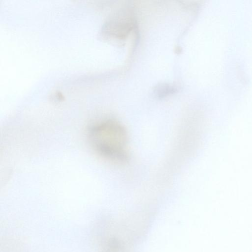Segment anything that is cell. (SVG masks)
Masks as SVG:
<instances>
[{
  "label": "cell",
  "mask_w": 252,
  "mask_h": 252,
  "mask_svg": "<svg viewBox=\"0 0 252 252\" xmlns=\"http://www.w3.org/2000/svg\"><path fill=\"white\" fill-rule=\"evenodd\" d=\"M87 137L91 148L102 158L120 164L127 161V133L118 121L106 119L91 124Z\"/></svg>",
  "instance_id": "1"
},
{
  "label": "cell",
  "mask_w": 252,
  "mask_h": 252,
  "mask_svg": "<svg viewBox=\"0 0 252 252\" xmlns=\"http://www.w3.org/2000/svg\"><path fill=\"white\" fill-rule=\"evenodd\" d=\"M133 25L132 14L124 9L107 21L103 28V32L109 36L123 39L128 34Z\"/></svg>",
  "instance_id": "2"
},
{
  "label": "cell",
  "mask_w": 252,
  "mask_h": 252,
  "mask_svg": "<svg viewBox=\"0 0 252 252\" xmlns=\"http://www.w3.org/2000/svg\"><path fill=\"white\" fill-rule=\"evenodd\" d=\"M176 90V88L170 84L160 83L155 87L154 92L158 97H163L174 93Z\"/></svg>",
  "instance_id": "3"
}]
</instances>
